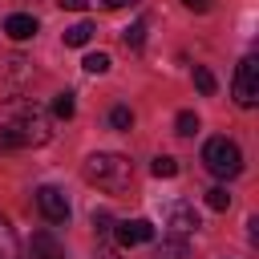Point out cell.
<instances>
[{
  "mask_svg": "<svg viewBox=\"0 0 259 259\" xmlns=\"http://www.w3.org/2000/svg\"><path fill=\"white\" fill-rule=\"evenodd\" d=\"M49 138H53V121L36 101H28V97L0 101V142L4 146L24 150V146H45Z\"/></svg>",
  "mask_w": 259,
  "mask_h": 259,
  "instance_id": "obj_1",
  "label": "cell"
},
{
  "mask_svg": "<svg viewBox=\"0 0 259 259\" xmlns=\"http://www.w3.org/2000/svg\"><path fill=\"white\" fill-rule=\"evenodd\" d=\"M85 178H89L93 186L109 190V194H121V190H130V182H134V162L121 158V154L97 150V154L85 158Z\"/></svg>",
  "mask_w": 259,
  "mask_h": 259,
  "instance_id": "obj_2",
  "label": "cell"
},
{
  "mask_svg": "<svg viewBox=\"0 0 259 259\" xmlns=\"http://www.w3.org/2000/svg\"><path fill=\"white\" fill-rule=\"evenodd\" d=\"M202 166L214 174V178H235L243 170V150L231 142V138H210L202 146Z\"/></svg>",
  "mask_w": 259,
  "mask_h": 259,
  "instance_id": "obj_3",
  "label": "cell"
},
{
  "mask_svg": "<svg viewBox=\"0 0 259 259\" xmlns=\"http://www.w3.org/2000/svg\"><path fill=\"white\" fill-rule=\"evenodd\" d=\"M231 97H235V105H243V109H251V105L259 101V61H255V57H243V61H239Z\"/></svg>",
  "mask_w": 259,
  "mask_h": 259,
  "instance_id": "obj_4",
  "label": "cell"
},
{
  "mask_svg": "<svg viewBox=\"0 0 259 259\" xmlns=\"http://www.w3.org/2000/svg\"><path fill=\"white\" fill-rule=\"evenodd\" d=\"M109 235H113V247H117V251H130V247L154 239V223H150V219H121V223H113Z\"/></svg>",
  "mask_w": 259,
  "mask_h": 259,
  "instance_id": "obj_5",
  "label": "cell"
},
{
  "mask_svg": "<svg viewBox=\"0 0 259 259\" xmlns=\"http://www.w3.org/2000/svg\"><path fill=\"white\" fill-rule=\"evenodd\" d=\"M166 227L174 231V235H194L198 227H202V219H198V210H194V202H182V198H174L170 206H166Z\"/></svg>",
  "mask_w": 259,
  "mask_h": 259,
  "instance_id": "obj_6",
  "label": "cell"
},
{
  "mask_svg": "<svg viewBox=\"0 0 259 259\" xmlns=\"http://www.w3.org/2000/svg\"><path fill=\"white\" fill-rule=\"evenodd\" d=\"M36 206H40V214H45L49 223H65V219H69V198H65L57 186H40V190H36Z\"/></svg>",
  "mask_w": 259,
  "mask_h": 259,
  "instance_id": "obj_7",
  "label": "cell"
},
{
  "mask_svg": "<svg viewBox=\"0 0 259 259\" xmlns=\"http://www.w3.org/2000/svg\"><path fill=\"white\" fill-rule=\"evenodd\" d=\"M28 259H65V247L57 243L53 231H32V239H28Z\"/></svg>",
  "mask_w": 259,
  "mask_h": 259,
  "instance_id": "obj_8",
  "label": "cell"
},
{
  "mask_svg": "<svg viewBox=\"0 0 259 259\" xmlns=\"http://www.w3.org/2000/svg\"><path fill=\"white\" fill-rule=\"evenodd\" d=\"M4 36H8V40H28V36H36V16L12 12V16L4 20Z\"/></svg>",
  "mask_w": 259,
  "mask_h": 259,
  "instance_id": "obj_9",
  "label": "cell"
},
{
  "mask_svg": "<svg viewBox=\"0 0 259 259\" xmlns=\"http://www.w3.org/2000/svg\"><path fill=\"white\" fill-rule=\"evenodd\" d=\"M154 259H190V251H186V239H182V235H174V239H162V243H158V251H154Z\"/></svg>",
  "mask_w": 259,
  "mask_h": 259,
  "instance_id": "obj_10",
  "label": "cell"
},
{
  "mask_svg": "<svg viewBox=\"0 0 259 259\" xmlns=\"http://www.w3.org/2000/svg\"><path fill=\"white\" fill-rule=\"evenodd\" d=\"M89 36H93V24H89V20H77V24L65 28V45H73V49L89 45Z\"/></svg>",
  "mask_w": 259,
  "mask_h": 259,
  "instance_id": "obj_11",
  "label": "cell"
},
{
  "mask_svg": "<svg viewBox=\"0 0 259 259\" xmlns=\"http://www.w3.org/2000/svg\"><path fill=\"white\" fill-rule=\"evenodd\" d=\"M0 259H16V231L4 214H0Z\"/></svg>",
  "mask_w": 259,
  "mask_h": 259,
  "instance_id": "obj_12",
  "label": "cell"
},
{
  "mask_svg": "<svg viewBox=\"0 0 259 259\" xmlns=\"http://www.w3.org/2000/svg\"><path fill=\"white\" fill-rule=\"evenodd\" d=\"M174 134H182V138L198 134V113H194V109H182V113L174 117Z\"/></svg>",
  "mask_w": 259,
  "mask_h": 259,
  "instance_id": "obj_13",
  "label": "cell"
},
{
  "mask_svg": "<svg viewBox=\"0 0 259 259\" xmlns=\"http://www.w3.org/2000/svg\"><path fill=\"white\" fill-rule=\"evenodd\" d=\"M53 113L69 121V117L77 113V101H73V93H57V97H53Z\"/></svg>",
  "mask_w": 259,
  "mask_h": 259,
  "instance_id": "obj_14",
  "label": "cell"
},
{
  "mask_svg": "<svg viewBox=\"0 0 259 259\" xmlns=\"http://www.w3.org/2000/svg\"><path fill=\"white\" fill-rule=\"evenodd\" d=\"M109 125H113V130H130V125H134V109H130V105H113V109H109Z\"/></svg>",
  "mask_w": 259,
  "mask_h": 259,
  "instance_id": "obj_15",
  "label": "cell"
},
{
  "mask_svg": "<svg viewBox=\"0 0 259 259\" xmlns=\"http://www.w3.org/2000/svg\"><path fill=\"white\" fill-rule=\"evenodd\" d=\"M150 170H154V178H174V174H178V162H174L170 154H158Z\"/></svg>",
  "mask_w": 259,
  "mask_h": 259,
  "instance_id": "obj_16",
  "label": "cell"
},
{
  "mask_svg": "<svg viewBox=\"0 0 259 259\" xmlns=\"http://www.w3.org/2000/svg\"><path fill=\"white\" fill-rule=\"evenodd\" d=\"M194 85H198V93H214V73L206 69V65H194Z\"/></svg>",
  "mask_w": 259,
  "mask_h": 259,
  "instance_id": "obj_17",
  "label": "cell"
},
{
  "mask_svg": "<svg viewBox=\"0 0 259 259\" xmlns=\"http://www.w3.org/2000/svg\"><path fill=\"white\" fill-rule=\"evenodd\" d=\"M121 40H125V49H142L146 45V24H130L121 32Z\"/></svg>",
  "mask_w": 259,
  "mask_h": 259,
  "instance_id": "obj_18",
  "label": "cell"
},
{
  "mask_svg": "<svg viewBox=\"0 0 259 259\" xmlns=\"http://www.w3.org/2000/svg\"><path fill=\"white\" fill-rule=\"evenodd\" d=\"M85 73H97V77L109 73V53H89L85 57Z\"/></svg>",
  "mask_w": 259,
  "mask_h": 259,
  "instance_id": "obj_19",
  "label": "cell"
},
{
  "mask_svg": "<svg viewBox=\"0 0 259 259\" xmlns=\"http://www.w3.org/2000/svg\"><path fill=\"white\" fill-rule=\"evenodd\" d=\"M206 206H210V210H227V206H231V194H227L223 186H210V190H206Z\"/></svg>",
  "mask_w": 259,
  "mask_h": 259,
  "instance_id": "obj_20",
  "label": "cell"
},
{
  "mask_svg": "<svg viewBox=\"0 0 259 259\" xmlns=\"http://www.w3.org/2000/svg\"><path fill=\"white\" fill-rule=\"evenodd\" d=\"M93 227H97V235H109V231H113V219H109V210H93Z\"/></svg>",
  "mask_w": 259,
  "mask_h": 259,
  "instance_id": "obj_21",
  "label": "cell"
},
{
  "mask_svg": "<svg viewBox=\"0 0 259 259\" xmlns=\"http://www.w3.org/2000/svg\"><path fill=\"white\" fill-rule=\"evenodd\" d=\"M61 8H69V12H85L89 8V0H57Z\"/></svg>",
  "mask_w": 259,
  "mask_h": 259,
  "instance_id": "obj_22",
  "label": "cell"
},
{
  "mask_svg": "<svg viewBox=\"0 0 259 259\" xmlns=\"http://www.w3.org/2000/svg\"><path fill=\"white\" fill-rule=\"evenodd\" d=\"M182 4H186L190 12H206V8H210V0H182Z\"/></svg>",
  "mask_w": 259,
  "mask_h": 259,
  "instance_id": "obj_23",
  "label": "cell"
},
{
  "mask_svg": "<svg viewBox=\"0 0 259 259\" xmlns=\"http://www.w3.org/2000/svg\"><path fill=\"white\" fill-rule=\"evenodd\" d=\"M97 259H121V251H117V247H101V251H97Z\"/></svg>",
  "mask_w": 259,
  "mask_h": 259,
  "instance_id": "obj_24",
  "label": "cell"
},
{
  "mask_svg": "<svg viewBox=\"0 0 259 259\" xmlns=\"http://www.w3.org/2000/svg\"><path fill=\"white\" fill-rule=\"evenodd\" d=\"M125 4H134V0H105V8H125Z\"/></svg>",
  "mask_w": 259,
  "mask_h": 259,
  "instance_id": "obj_25",
  "label": "cell"
}]
</instances>
